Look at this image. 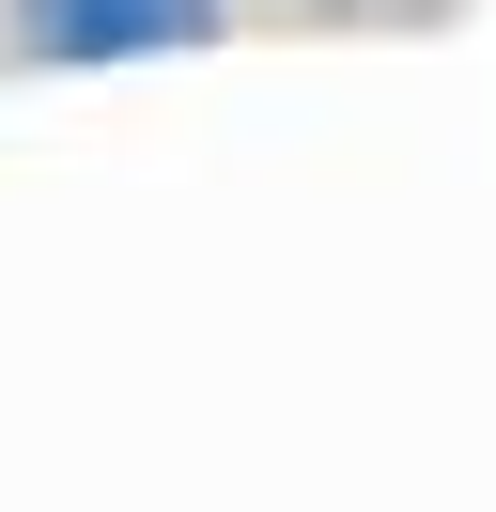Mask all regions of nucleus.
I'll return each instance as SVG.
<instances>
[{"label":"nucleus","mask_w":496,"mask_h":512,"mask_svg":"<svg viewBox=\"0 0 496 512\" xmlns=\"http://www.w3.org/2000/svg\"><path fill=\"white\" fill-rule=\"evenodd\" d=\"M217 0H31V47L62 63H109V47H186Z\"/></svg>","instance_id":"obj_1"}]
</instances>
